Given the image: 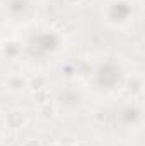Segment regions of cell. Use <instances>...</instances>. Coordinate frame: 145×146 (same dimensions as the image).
Returning a JSON list of instances; mask_svg holds the SVG:
<instances>
[{
    "mask_svg": "<svg viewBox=\"0 0 145 146\" xmlns=\"http://www.w3.org/2000/svg\"><path fill=\"white\" fill-rule=\"evenodd\" d=\"M24 121H26V114H24L22 110H12V112H9V115H7V124H9L10 127H19Z\"/></svg>",
    "mask_w": 145,
    "mask_h": 146,
    "instance_id": "6da1fadb",
    "label": "cell"
},
{
    "mask_svg": "<svg viewBox=\"0 0 145 146\" xmlns=\"http://www.w3.org/2000/svg\"><path fill=\"white\" fill-rule=\"evenodd\" d=\"M7 87H9L12 92H21V90L26 87V80H24L21 75H12V76L7 80Z\"/></svg>",
    "mask_w": 145,
    "mask_h": 146,
    "instance_id": "7a4b0ae2",
    "label": "cell"
},
{
    "mask_svg": "<svg viewBox=\"0 0 145 146\" xmlns=\"http://www.w3.org/2000/svg\"><path fill=\"white\" fill-rule=\"evenodd\" d=\"M55 114H56V109H55V106L50 104V102H44V104L39 107V117H41V119H53Z\"/></svg>",
    "mask_w": 145,
    "mask_h": 146,
    "instance_id": "3957f363",
    "label": "cell"
},
{
    "mask_svg": "<svg viewBox=\"0 0 145 146\" xmlns=\"http://www.w3.org/2000/svg\"><path fill=\"white\" fill-rule=\"evenodd\" d=\"M29 87H31V90H34V92L44 88V87H46V78H44L43 75H38V76H34V78L29 82Z\"/></svg>",
    "mask_w": 145,
    "mask_h": 146,
    "instance_id": "277c9868",
    "label": "cell"
},
{
    "mask_svg": "<svg viewBox=\"0 0 145 146\" xmlns=\"http://www.w3.org/2000/svg\"><path fill=\"white\" fill-rule=\"evenodd\" d=\"M34 100H36V102H39V104L48 102V90H46V88H41V90L34 92Z\"/></svg>",
    "mask_w": 145,
    "mask_h": 146,
    "instance_id": "5b68a950",
    "label": "cell"
},
{
    "mask_svg": "<svg viewBox=\"0 0 145 146\" xmlns=\"http://www.w3.org/2000/svg\"><path fill=\"white\" fill-rule=\"evenodd\" d=\"M60 145L62 146H75L77 145V139L73 136H65V138L60 139Z\"/></svg>",
    "mask_w": 145,
    "mask_h": 146,
    "instance_id": "8992f818",
    "label": "cell"
},
{
    "mask_svg": "<svg viewBox=\"0 0 145 146\" xmlns=\"http://www.w3.org/2000/svg\"><path fill=\"white\" fill-rule=\"evenodd\" d=\"M22 146H41V145H39V141H36V139H28Z\"/></svg>",
    "mask_w": 145,
    "mask_h": 146,
    "instance_id": "52a82bcc",
    "label": "cell"
},
{
    "mask_svg": "<svg viewBox=\"0 0 145 146\" xmlns=\"http://www.w3.org/2000/svg\"><path fill=\"white\" fill-rule=\"evenodd\" d=\"M68 2H75V0H68Z\"/></svg>",
    "mask_w": 145,
    "mask_h": 146,
    "instance_id": "ba28073f",
    "label": "cell"
}]
</instances>
